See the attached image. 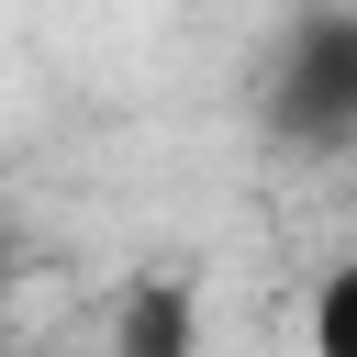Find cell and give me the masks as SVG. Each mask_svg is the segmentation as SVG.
Listing matches in <instances>:
<instances>
[{
  "label": "cell",
  "mask_w": 357,
  "mask_h": 357,
  "mask_svg": "<svg viewBox=\"0 0 357 357\" xmlns=\"http://www.w3.org/2000/svg\"><path fill=\"white\" fill-rule=\"evenodd\" d=\"M257 112H268V145H290V156H346L357 145V0H301L279 22Z\"/></svg>",
  "instance_id": "obj_1"
},
{
  "label": "cell",
  "mask_w": 357,
  "mask_h": 357,
  "mask_svg": "<svg viewBox=\"0 0 357 357\" xmlns=\"http://www.w3.org/2000/svg\"><path fill=\"white\" fill-rule=\"evenodd\" d=\"M112 346H123V357H190V346H201V290H190L178 268L134 279L123 312H112Z\"/></svg>",
  "instance_id": "obj_2"
},
{
  "label": "cell",
  "mask_w": 357,
  "mask_h": 357,
  "mask_svg": "<svg viewBox=\"0 0 357 357\" xmlns=\"http://www.w3.org/2000/svg\"><path fill=\"white\" fill-rule=\"evenodd\" d=\"M312 346H324V357H357V257L324 268V290H312Z\"/></svg>",
  "instance_id": "obj_3"
},
{
  "label": "cell",
  "mask_w": 357,
  "mask_h": 357,
  "mask_svg": "<svg viewBox=\"0 0 357 357\" xmlns=\"http://www.w3.org/2000/svg\"><path fill=\"white\" fill-rule=\"evenodd\" d=\"M0 290H11V257H0Z\"/></svg>",
  "instance_id": "obj_4"
},
{
  "label": "cell",
  "mask_w": 357,
  "mask_h": 357,
  "mask_svg": "<svg viewBox=\"0 0 357 357\" xmlns=\"http://www.w3.org/2000/svg\"><path fill=\"white\" fill-rule=\"evenodd\" d=\"M346 156H357V145H346Z\"/></svg>",
  "instance_id": "obj_5"
}]
</instances>
